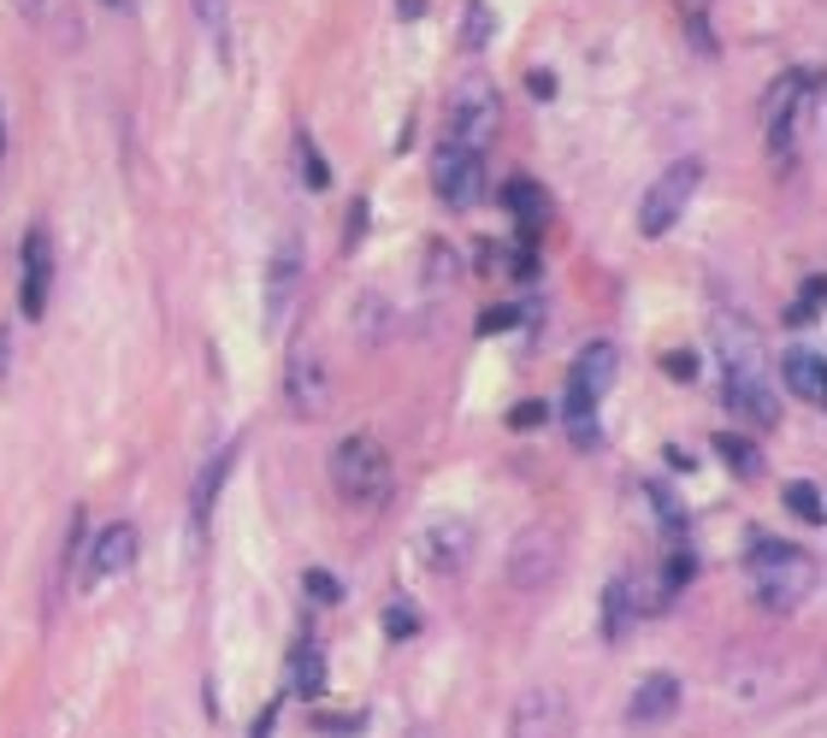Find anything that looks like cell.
Masks as SVG:
<instances>
[{
    "label": "cell",
    "mask_w": 827,
    "mask_h": 738,
    "mask_svg": "<svg viewBox=\"0 0 827 738\" xmlns=\"http://www.w3.org/2000/svg\"><path fill=\"white\" fill-rule=\"evenodd\" d=\"M491 36H497V12L485 7V0H461V31H456V41L468 53H479V48H491Z\"/></svg>",
    "instance_id": "obj_23"
},
{
    "label": "cell",
    "mask_w": 827,
    "mask_h": 738,
    "mask_svg": "<svg viewBox=\"0 0 827 738\" xmlns=\"http://www.w3.org/2000/svg\"><path fill=\"white\" fill-rule=\"evenodd\" d=\"M231 467H237V443H225V450L208 461V473H201V479H196V502H190L196 526H208V514H213V497H220V485L231 479Z\"/></svg>",
    "instance_id": "obj_22"
},
{
    "label": "cell",
    "mask_w": 827,
    "mask_h": 738,
    "mask_svg": "<svg viewBox=\"0 0 827 738\" xmlns=\"http://www.w3.org/2000/svg\"><path fill=\"white\" fill-rule=\"evenodd\" d=\"M473 549H479V532H473V520H461V514H438L426 532H420V561H426L438 579L468 573Z\"/></svg>",
    "instance_id": "obj_11"
},
{
    "label": "cell",
    "mask_w": 827,
    "mask_h": 738,
    "mask_svg": "<svg viewBox=\"0 0 827 738\" xmlns=\"http://www.w3.org/2000/svg\"><path fill=\"white\" fill-rule=\"evenodd\" d=\"M331 485H338L343 502H355V509H379L390 497V455L379 438H367V431H355V438H343L338 450H331Z\"/></svg>",
    "instance_id": "obj_3"
},
{
    "label": "cell",
    "mask_w": 827,
    "mask_h": 738,
    "mask_svg": "<svg viewBox=\"0 0 827 738\" xmlns=\"http://www.w3.org/2000/svg\"><path fill=\"white\" fill-rule=\"evenodd\" d=\"M272 727H279V698H272V709H260V721H255V738H267Z\"/></svg>",
    "instance_id": "obj_40"
},
{
    "label": "cell",
    "mask_w": 827,
    "mask_h": 738,
    "mask_svg": "<svg viewBox=\"0 0 827 738\" xmlns=\"http://www.w3.org/2000/svg\"><path fill=\"white\" fill-rule=\"evenodd\" d=\"M810 95H816V78H810V71H787V78H775V90L763 95V136H768V154H775L780 166H787L792 148H798V112H804Z\"/></svg>",
    "instance_id": "obj_6"
},
{
    "label": "cell",
    "mask_w": 827,
    "mask_h": 738,
    "mask_svg": "<svg viewBox=\"0 0 827 738\" xmlns=\"http://www.w3.org/2000/svg\"><path fill=\"white\" fill-rule=\"evenodd\" d=\"M432 190H438V201L456 207V213L479 207V195H485V154L461 148V142H444V148L432 154Z\"/></svg>",
    "instance_id": "obj_8"
},
{
    "label": "cell",
    "mask_w": 827,
    "mask_h": 738,
    "mask_svg": "<svg viewBox=\"0 0 827 738\" xmlns=\"http://www.w3.org/2000/svg\"><path fill=\"white\" fill-rule=\"evenodd\" d=\"M42 7H48V0H19V12H24V19H36Z\"/></svg>",
    "instance_id": "obj_43"
},
{
    "label": "cell",
    "mask_w": 827,
    "mask_h": 738,
    "mask_svg": "<svg viewBox=\"0 0 827 738\" xmlns=\"http://www.w3.org/2000/svg\"><path fill=\"white\" fill-rule=\"evenodd\" d=\"M414 627H420V615H414V609H402V603L385 615V632H390V639H409Z\"/></svg>",
    "instance_id": "obj_32"
},
{
    "label": "cell",
    "mask_w": 827,
    "mask_h": 738,
    "mask_svg": "<svg viewBox=\"0 0 827 738\" xmlns=\"http://www.w3.org/2000/svg\"><path fill=\"white\" fill-rule=\"evenodd\" d=\"M319 733H361V715H319Z\"/></svg>",
    "instance_id": "obj_34"
},
{
    "label": "cell",
    "mask_w": 827,
    "mask_h": 738,
    "mask_svg": "<svg viewBox=\"0 0 827 738\" xmlns=\"http://www.w3.org/2000/svg\"><path fill=\"white\" fill-rule=\"evenodd\" d=\"M709 443H716V455L728 461L733 473H745V479H757V473H763V455H757V443H751V438H739V431H716Z\"/></svg>",
    "instance_id": "obj_24"
},
{
    "label": "cell",
    "mask_w": 827,
    "mask_h": 738,
    "mask_svg": "<svg viewBox=\"0 0 827 738\" xmlns=\"http://www.w3.org/2000/svg\"><path fill=\"white\" fill-rule=\"evenodd\" d=\"M196 19H201V31H208L213 48L231 41V0H196Z\"/></svg>",
    "instance_id": "obj_28"
},
{
    "label": "cell",
    "mask_w": 827,
    "mask_h": 738,
    "mask_svg": "<svg viewBox=\"0 0 827 738\" xmlns=\"http://www.w3.org/2000/svg\"><path fill=\"white\" fill-rule=\"evenodd\" d=\"M503 207L520 219L527 237H532V230H544V219H550V195H544L532 178H509V183H503Z\"/></svg>",
    "instance_id": "obj_21"
},
{
    "label": "cell",
    "mask_w": 827,
    "mask_h": 738,
    "mask_svg": "<svg viewBox=\"0 0 827 738\" xmlns=\"http://www.w3.org/2000/svg\"><path fill=\"white\" fill-rule=\"evenodd\" d=\"M698 183H704V160H674V166L645 190V201H638V237H669V230L686 219Z\"/></svg>",
    "instance_id": "obj_5"
},
{
    "label": "cell",
    "mask_w": 827,
    "mask_h": 738,
    "mask_svg": "<svg viewBox=\"0 0 827 738\" xmlns=\"http://www.w3.org/2000/svg\"><path fill=\"white\" fill-rule=\"evenodd\" d=\"M527 95H532V100H550V95H556V78H550L544 66H539V71H527Z\"/></svg>",
    "instance_id": "obj_33"
},
{
    "label": "cell",
    "mask_w": 827,
    "mask_h": 738,
    "mask_svg": "<svg viewBox=\"0 0 827 738\" xmlns=\"http://www.w3.org/2000/svg\"><path fill=\"white\" fill-rule=\"evenodd\" d=\"M385 331H390V301L385 296H361L355 301V337L361 343H379Z\"/></svg>",
    "instance_id": "obj_25"
},
{
    "label": "cell",
    "mask_w": 827,
    "mask_h": 738,
    "mask_svg": "<svg viewBox=\"0 0 827 738\" xmlns=\"http://www.w3.org/2000/svg\"><path fill=\"white\" fill-rule=\"evenodd\" d=\"M615 372H621L615 343H586V349H579V360L568 367V384H574V390H586L591 402H603V396H609V384H615Z\"/></svg>",
    "instance_id": "obj_17"
},
{
    "label": "cell",
    "mask_w": 827,
    "mask_h": 738,
    "mask_svg": "<svg viewBox=\"0 0 827 738\" xmlns=\"http://www.w3.org/2000/svg\"><path fill=\"white\" fill-rule=\"evenodd\" d=\"M426 12V0H397V19H420Z\"/></svg>",
    "instance_id": "obj_42"
},
{
    "label": "cell",
    "mask_w": 827,
    "mask_h": 738,
    "mask_svg": "<svg viewBox=\"0 0 827 738\" xmlns=\"http://www.w3.org/2000/svg\"><path fill=\"white\" fill-rule=\"evenodd\" d=\"M296 166H302V183H308V190H326V183H331V166H326V154L314 148L308 130L296 136Z\"/></svg>",
    "instance_id": "obj_26"
},
{
    "label": "cell",
    "mask_w": 827,
    "mask_h": 738,
    "mask_svg": "<svg viewBox=\"0 0 827 738\" xmlns=\"http://www.w3.org/2000/svg\"><path fill=\"white\" fill-rule=\"evenodd\" d=\"M745 579H751V597L768 615H792L816 591V561H810V549H798L787 538H757V549L745 556Z\"/></svg>",
    "instance_id": "obj_2"
},
{
    "label": "cell",
    "mask_w": 827,
    "mask_h": 738,
    "mask_svg": "<svg viewBox=\"0 0 827 738\" xmlns=\"http://www.w3.org/2000/svg\"><path fill=\"white\" fill-rule=\"evenodd\" d=\"M509 738H574V698L556 686L520 691V703L509 709Z\"/></svg>",
    "instance_id": "obj_9"
},
{
    "label": "cell",
    "mask_w": 827,
    "mask_h": 738,
    "mask_svg": "<svg viewBox=\"0 0 827 738\" xmlns=\"http://www.w3.org/2000/svg\"><path fill=\"white\" fill-rule=\"evenodd\" d=\"M302 591H308L314 603H326V609H331V603H343L338 573H326V568H308V573H302Z\"/></svg>",
    "instance_id": "obj_31"
},
{
    "label": "cell",
    "mask_w": 827,
    "mask_h": 738,
    "mask_svg": "<svg viewBox=\"0 0 827 738\" xmlns=\"http://www.w3.org/2000/svg\"><path fill=\"white\" fill-rule=\"evenodd\" d=\"M780 379H787V390L798 402H810V408L827 402V360L816 349H792L787 360H780Z\"/></svg>",
    "instance_id": "obj_18"
},
{
    "label": "cell",
    "mask_w": 827,
    "mask_h": 738,
    "mask_svg": "<svg viewBox=\"0 0 827 738\" xmlns=\"http://www.w3.org/2000/svg\"><path fill=\"white\" fill-rule=\"evenodd\" d=\"M598 408H603V402H591L586 396V390H562V426H568V438H574V450H598V438H603V431H598Z\"/></svg>",
    "instance_id": "obj_19"
},
{
    "label": "cell",
    "mask_w": 827,
    "mask_h": 738,
    "mask_svg": "<svg viewBox=\"0 0 827 738\" xmlns=\"http://www.w3.org/2000/svg\"><path fill=\"white\" fill-rule=\"evenodd\" d=\"M680 709V679L674 674H650L633 686V703H627V721L633 727H662Z\"/></svg>",
    "instance_id": "obj_16"
},
{
    "label": "cell",
    "mask_w": 827,
    "mask_h": 738,
    "mask_svg": "<svg viewBox=\"0 0 827 738\" xmlns=\"http://www.w3.org/2000/svg\"><path fill=\"white\" fill-rule=\"evenodd\" d=\"M638 573H621V579H609V591H603V644H621L627 632L638 627V615L650 609V597H638Z\"/></svg>",
    "instance_id": "obj_15"
},
{
    "label": "cell",
    "mask_w": 827,
    "mask_h": 738,
    "mask_svg": "<svg viewBox=\"0 0 827 738\" xmlns=\"http://www.w3.org/2000/svg\"><path fill=\"white\" fill-rule=\"evenodd\" d=\"M669 372H674V379H692V372H698V360H692L686 349H674V355H669Z\"/></svg>",
    "instance_id": "obj_38"
},
{
    "label": "cell",
    "mask_w": 827,
    "mask_h": 738,
    "mask_svg": "<svg viewBox=\"0 0 827 738\" xmlns=\"http://www.w3.org/2000/svg\"><path fill=\"white\" fill-rule=\"evenodd\" d=\"M716 355H721V390H728V408L745 414L751 426H775L780 402L768 390V349L757 337V325H745L739 313H716Z\"/></svg>",
    "instance_id": "obj_1"
},
{
    "label": "cell",
    "mask_w": 827,
    "mask_h": 738,
    "mask_svg": "<svg viewBox=\"0 0 827 738\" xmlns=\"http://www.w3.org/2000/svg\"><path fill=\"white\" fill-rule=\"evenodd\" d=\"M539 419H544V402H520L515 408V426H539Z\"/></svg>",
    "instance_id": "obj_39"
},
{
    "label": "cell",
    "mask_w": 827,
    "mask_h": 738,
    "mask_svg": "<svg viewBox=\"0 0 827 738\" xmlns=\"http://www.w3.org/2000/svg\"><path fill=\"white\" fill-rule=\"evenodd\" d=\"M107 7H125V0H107Z\"/></svg>",
    "instance_id": "obj_45"
},
{
    "label": "cell",
    "mask_w": 827,
    "mask_h": 738,
    "mask_svg": "<svg viewBox=\"0 0 827 738\" xmlns=\"http://www.w3.org/2000/svg\"><path fill=\"white\" fill-rule=\"evenodd\" d=\"M497 130H503V95L491 90L485 78H461L456 90H449V142L485 154L491 142H497Z\"/></svg>",
    "instance_id": "obj_4"
},
{
    "label": "cell",
    "mask_w": 827,
    "mask_h": 738,
    "mask_svg": "<svg viewBox=\"0 0 827 738\" xmlns=\"http://www.w3.org/2000/svg\"><path fill=\"white\" fill-rule=\"evenodd\" d=\"M361 225H367V201H355V207H350V237H343V249H355Z\"/></svg>",
    "instance_id": "obj_37"
},
{
    "label": "cell",
    "mask_w": 827,
    "mask_h": 738,
    "mask_svg": "<svg viewBox=\"0 0 827 738\" xmlns=\"http://www.w3.org/2000/svg\"><path fill=\"white\" fill-rule=\"evenodd\" d=\"M0 154H7V124H0Z\"/></svg>",
    "instance_id": "obj_44"
},
{
    "label": "cell",
    "mask_w": 827,
    "mask_h": 738,
    "mask_svg": "<svg viewBox=\"0 0 827 738\" xmlns=\"http://www.w3.org/2000/svg\"><path fill=\"white\" fill-rule=\"evenodd\" d=\"M810 320H822V278H804L798 301L787 308V325H810Z\"/></svg>",
    "instance_id": "obj_29"
},
{
    "label": "cell",
    "mask_w": 827,
    "mask_h": 738,
    "mask_svg": "<svg viewBox=\"0 0 827 738\" xmlns=\"http://www.w3.org/2000/svg\"><path fill=\"white\" fill-rule=\"evenodd\" d=\"M449 278H456V249L449 242H426V284L444 289Z\"/></svg>",
    "instance_id": "obj_30"
},
{
    "label": "cell",
    "mask_w": 827,
    "mask_h": 738,
    "mask_svg": "<svg viewBox=\"0 0 827 738\" xmlns=\"http://www.w3.org/2000/svg\"><path fill=\"white\" fill-rule=\"evenodd\" d=\"M674 7H680V19H686V24H704L709 19V0H674Z\"/></svg>",
    "instance_id": "obj_36"
},
{
    "label": "cell",
    "mask_w": 827,
    "mask_h": 738,
    "mask_svg": "<svg viewBox=\"0 0 827 738\" xmlns=\"http://www.w3.org/2000/svg\"><path fill=\"white\" fill-rule=\"evenodd\" d=\"M296 289H302V237L290 230V237H279V249H272V260H267V325L290 320Z\"/></svg>",
    "instance_id": "obj_13"
},
{
    "label": "cell",
    "mask_w": 827,
    "mask_h": 738,
    "mask_svg": "<svg viewBox=\"0 0 827 738\" xmlns=\"http://www.w3.org/2000/svg\"><path fill=\"white\" fill-rule=\"evenodd\" d=\"M137 556H142L137 526H130V520H113V526L90 544V561H83V573H90V579H119V573L137 568Z\"/></svg>",
    "instance_id": "obj_14"
},
{
    "label": "cell",
    "mask_w": 827,
    "mask_h": 738,
    "mask_svg": "<svg viewBox=\"0 0 827 738\" xmlns=\"http://www.w3.org/2000/svg\"><path fill=\"white\" fill-rule=\"evenodd\" d=\"M284 396H290V414L296 419H326L331 414V372L308 343H290V360H284Z\"/></svg>",
    "instance_id": "obj_10"
},
{
    "label": "cell",
    "mask_w": 827,
    "mask_h": 738,
    "mask_svg": "<svg viewBox=\"0 0 827 738\" xmlns=\"http://www.w3.org/2000/svg\"><path fill=\"white\" fill-rule=\"evenodd\" d=\"M24 278H19V313L24 320H42L48 313V284H54V237H48V225H31L24 230Z\"/></svg>",
    "instance_id": "obj_12"
},
{
    "label": "cell",
    "mask_w": 827,
    "mask_h": 738,
    "mask_svg": "<svg viewBox=\"0 0 827 738\" xmlns=\"http://www.w3.org/2000/svg\"><path fill=\"white\" fill-rule=\"evenodd\" d=\"M515 320H520V308H485L479 331H503V325H515Z\"/></svg>",
    "instance_id": "obj_35"
},
{
    "label": "cell",
    "mask_w": 827,
    "mask_h": 738,
    "mask_svg": "<svg viewBox=\"0 0 827 738\" xmlns=\"http://www.w3.org/2000/svg\"><path fill=\"white\" fill-rule=\"evenodd\" d=\"M290 691L308 703L326 698V656H319L314 639H296V650H290Z\"/></svg>",
    "instance_id": "obj_20"
},
{
    "label": "cell",
    "mask_w": 827,
    "mask_h": 738,
    "mask_svg": "<svg viewBox=\"0 0 827 738\" xmlns=\"http://www.w3.org/2000/svg\"><path fill=\"white\" fill-rule=\"evenodd\" d=\"M556 573H562V538H556V526H527V532L509 544L503 579H509L515 591H544V585H556Z\"/></svg>",
    "instance_id": "obj_7"
},
{
    "label": "cell",
    "mask_w": 827,
    "mask_h": 738,
    "mask_svg": "<svg viewBox=\"0 0 827 738\" xmlns=\"http://www.w3.org/2000/svg\"><path fill=\"white\" fill-rule=\"evenodd\" d=\"M787 509H792L798 520H810V526H822V520H827V509H822V485H810V479L787 485Z\"/></svg>",
    "instance_id": "obj_27"
},
{
    "label": "cell",
    "mask_w": 827,
    "mask_h": 738,
    "mask_svg": "<svg viewBox=\"0 0 827 738\" xmlns=\"http://www.w3.org/2000/svg\"><path fill=\"white\" fill-rule=\"evenodd\" d=\"M7 372H12V331L0 325V379H7Z\"/></svg>",
    "instance_id": "obj_41"
}]
</instances>
